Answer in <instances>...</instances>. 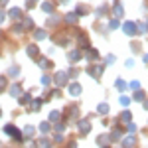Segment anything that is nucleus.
<instances>
[{"label":"nucleus","instance_id":"nucleus-1","mask_svg":"<svg viewBox=\"0 0 148 148\" xmlns=\"http://www.w3.org/2000/svg\"><path fill=\"white\" fill-rule=\"evenodd\" d=\"M4 130H6V134H10V136L14 138L16 142H22V134H20V130H18V128H14L12 125H8Z\"/></svg>","mask_w":148,"mask_h":148},{"label":"nucleus","instance_id":"nucleus-2","mask_svg":"<svg viewBox=\"0 0 148 148\" xmlns=\"http://www.w3.org/2000/svg\"><path fill=\"white\" fill-rule=\"evenodd\" d=\"M123 32H125L126 36H136V24L134 22H125L123 24Z\"/></svg>","mask_w":148,"mask_h":148},{"label":"nucleus","instance_id":"nucleus-3","mask_svg":"<svg viewBox=\"0 0 148 148\" xmlns=\"http://www.w3.org/2000/svg\"><path fill=\"white\" fill-rule=\"evenodd\" d=\"M123 148H136V138L132 136V134L125 136L123 138Z\"/></svg>","mask_w":148,"mask_h":148},{"label":"nucleus","instance_id":"nucleus-4","mask_svg":"<svg viewBox=\"0 0 148 148\" xmlns=\"http://www.w3.org/2000/svg\"><path fill=\"white\" fill-rule=\"evenodd\" d=\"M53 79H56V83L59 85V87H61V85H65V83H67V71H57Z\"/></svg>","mask_w":148,"mask_h":148},{"label":"nucleus","instance_id":"nucleus-5","mask_svg":"<svg viewBox=\"0 0 148 148\" xmlns=\"http://www.w3.org/2000/svg\"><path fill=\"white\" fill-rule=\"evenodd\" d=\"M81 91H83V89H81L79 83H71V85H69V95H71V97H79Z\"/></svg>","mask_w":148,"mask_h":148},{"label":"nucleus","instance_id":"nucleus-6","mask_svg":"<svg viewBox=\"0 0 148 148\" xmlns=\"http://www.w3.org/2000/svg\"><path fill=\"white\" fill-rule=\"evenodd\" d=\"M77 128H79L81 134H87V132L91 130V125H89V121H79V123H77Z\"/></svg>","mask_w":148,"mask_h":148},{"label":"nucleus","instance_id":"nucleus-7","mask_svg":"<svg viewBox=\"0 0 148 148\" xmlns=\"http://www.w3.org/2000/svg\"><path fill=\"white\" fill-rule=\"evenodd\" d=\"M87 73H89L91 77H99V75L103 73V67H101V65H97V67H93V65H91V67L87 69Z\"/></svg>","mask_w":148,"mask_h":148},{"label":"nucleus","instance_id":"nucleus-8","mask_svg":"<svg viewBox=\"0 0 148 148\" xmlns=\"http://www.w3.org/2000/svg\"><path fill=\"white\" fill-rule=\"evenodd\" d=\"M26 53H28L30 57H38L40 49H38V46H28V47H26Z\"/></svg>","mask_w":148,"mask_h":148},{"label":"nucleus","instance_id":"nucleus-9","mask_svg":"<svg viewBox=\"0 0 148 148\" xmlns=\"http://www.w3.org/2000/svg\"><path fill=\"white\" fill-rule=\"evenodd\" d=\"M10 95H12V97H20V95H22V87H20L18 83L12 85V87H10Z\"/></svg>","mask_w":148,"mask_h":148},{"label":"nucleus","instance_id":"nucleus-10","mask_svg":"<svg viewBox=\"0 0 148 148\" xmlns=\"http://www.w3.org/2000/svg\"><path fill=\"white\" fill-rule=\"evenodd\" d=\"M81 57H83V53H81L79 49H75V51H71V53H69V61H73V63H75V61H79Z\"/></svg>","mask_w":148,"mask_h":148},{"label":"nucleus","instance_id":"nucleus-11","mask_svg":"<svg viewBox=\"0 0 148 148\" xmlns=\"http://www.w3.org/2000/svg\"><path fill=\"white\" fill-rule=\"evenodd\" d=\"M8 14H10V18H14V20H20V18H22V10H20V8H12Z\"/></svg>","mask_w":148,"mask_h":148},{"label":"nucleus","instance_id":"nucleus-12","mask_svg":"<svg viewBox=\"0 0 148 148\" xmlns=\"http://www.w3.org/2000/svg\"><path fill=\"white\" fill-rule=\"evenodd\" d=\"M123 14H125L123 12V6L119 2H114V18H123Z\"/></svg>","mask_w":148,"mask_h":148},{"label":"nucleus","instance_id":"nucleus-13","mask_svg":"<svg viewBox=\"0 0 148 148\" xmlns=\"http://www.w3.org/2000/svg\"><path fill=\"white\" fill-rule=\"evenodd\" d=\"M97 113L99 114H107L109 113V105H107V103H101V105L97 107Z\"/></svg>","mask_w":148,"mask_h":148},{"label":"nucleus","instance_id":"nucleus-14","mask_svg":"<svg viewBox=\"0 0 148 148\" xmlns=\"http://www.w3.org/2000/svg\"><path fill=\"white\" fill-rule=\"evenodd\" d=\"M49 130H51V125H49V123H42V125H40V132H44V134H47V132H49Z\"/></svg>","mask_w":148,"mask_h":148},{"label":"nucleus","instance_id":"nucleus-15","mask_svg":"<svg viewBox=\"0 0 148 148\" xmlns=\"http://www.w3.org/2000/svg\"><path fill=\"white\" fill-rule=\"evenodd\" d=\"M42 69H47V67H51V61H47L46 57H40V63H38Z\"/></svg>","mask_w":148,"mask_h":148},{"label":"nucleus","instance_id":"nucleus-16","mask_svg":"<svg viewBox=\"0 0 148 148\" xmlns=\"http://www.w3.org/2000/svg\"><path fill=\"white\" fill-rule=\"evenodd\" d=\"M65 22L67 24H75L77 22V14H67V16H65Z\"/></svg>","mask_w":148,"mask_h":148},{"label":"nucleus","instance_id":"nucleus-17","mask_svg":"<svg viewBox=\"0 0 148 148\" xmlns=\"http://www.w3.org/2000/svg\"><path fill=\"white\" fill-rule=\"evenodd\" d=\"M87 57H89V59H97V57H99V51H97V49H87Z\"/></svg>","mask_w":148,"mask_h":148},{"label":"nucleus","instance_id":"nucleus-18","mask_svg":"<svg viewBox=\"0 0 148 148\" xmlns=\"http://www.w3.org/2000/svg\"><path fill=\"white\" fill-rule=\"evenodd\" d=\"M144 97H146V93H144V91H136V93H134V101H144Z\"/></svg>","mask_w":148,"mask_h":148},{"label":"nucleus","instance_id":"nucleus-19","mask_svg":"<svg viewBox=\"0 0 148 148\" xmlns=\"http://www.w3.org/2000/svg\"><path fill=\"white\" fill-rule=\"evenodd\" d=\"M42 8H44V12H53V4L51 2H44Z\"/></svg>","mask_w":148,"mask_h":148},{"label":"nucleus","instance_id":"nucleus-20","mask_svg":"<svg viewBox=\"0 0 148 148\" xmlns=\"http://www.w3.org/2000/svg\"><path fill=\"white\" fill-rule=\"evenodd\" d=\"M40 107H42V101L40 99H34L32 101V111H40Z\"/></svg>","mask_w":148,"mask_h":148},{"label":"nucleus","instance_id":"nucleus-21","mask_svg":"<svg viewBox=\"0 0 148 148\" xmlns=\"http://www.w3.org/2000/svg\"><path fill=\"white\" fill-rule=\"evenodd\" d=\"M22 28H26V30H30V28H34V22H32L30 18H26V20H24V24H22Z\"/></svg>","mask_w":148,"mask_h":148},{"label":"nucleus","instance_id":"nucleus-22","mask_svg":"<svg viewBox=\"0 0 148 148\" xmlns=\"http://www.w3.org/2000/svg\"><path fill=\"white\" fill-rule=\"evenodd\" d=\"M79 44H81V46H83V47H85V49L89 47V42H87V38H85V36H83V34L79 36Z\"/></svg>","mask_w":148,"mask_h":148},{"label":"nucleus","instance_id":"nucleus-23","mask_svg":"<svg viewBox=\"0 0 148 148\" xmlns=\"http://www.w3.org/2000/svg\"><path fill=\"white\" fill-rule=\"evenodd\" d=\"M130 119H132V114L128 113V111H125V113H123V116H121V121H125V123H130Z\"/></svg>","mask_w":148,"mask_h":148},{"label":"nucleus","instance_id":"nucleus-24","mask_svg":"<svg viewBox=\"0 0 148 148\" xmlns=\"http://www.w3.org/2000/svg\"><path fill=\"white\" fill-rule=\"evenodd\" d=\"M109 140H111V136H107V134H103V136H99V144H103V146H105V144H107Z\"/></svg>","mask_w":148,"mask_h":148},{"label":"nucleus","instance_id":"nucleus-25","mask_svg":"<svg viewBox=\"0 0 148 148\" xmlns=\"http://www.w3.org/2000/svg\"><path fill=\"white\" fill-rule=\"evenodd\" d=\"M46 38V32L44 30H36V40H44Z\"/></svg>","mask_w":148,"mask_h":148},{"label":"nucleus","instance_id":"nucleus-26","mask_svg":"<svg viewBox=\"0 0 148 148\" xmlns=\"http://www.w3.org/2000/svg\"><path fill=\"white\" fill-rule=\"evenodd\" d=\"M24 134H26V136H32V134H34V126H26V128H24Z\"/></svg>","mask_w":148,"mask_h":148},{"label":"nucleus","instance_id":"nucleus-27","mask_svg":"<svg viewBox=\"0 0 148 148\" xmlns=\"http://www.w3.org/2000/svg\"><path fill=\"white\" fill-rule=\"evenodd\" d=\"M119 101H121V105H123V107H128V103H130V99H128V97H125V95H123V97H121V99H119Z\"/></svg>","mask_w":148,"mask_h":148},{"label":"nucleus","instance_id":"nucleus-28","mask_svg":"<svg viewBox=\"0 0 148 148\" xmlns=\"http://www.w3.org/2000/svg\"><path fill=\"white\" fill-rule=\"evenodd\" d=\"M59 119V111H51V114H49V121H57Z\"/></svg>","mask_w":148,"mask_h":148},{"label":"nucleus","instance_id":"nucleus-29","mask_svg":"<svg viewBox=\"0 0 148 148\" xmlns=\"http://www.w3.org/2000/svg\"><path fill=\"white\" fill-rule=\"evenodd\" d=\"M49 83H51V77L49 75H44L42 77V85H49Z\"/></svg>","mask_w":148,"mask_h":148},{"label":"nucleus","instance_id":"nucleus-30","mask_svg":"<svg viewBox=\"0 0 148 148\" xmlns=\"http://www.w3.org/2000/svg\"><path fill=\"white\" fill-rule=\"evenodd\" d=\"M125 87H126V83H125V81H121V79L116 81V89H121V91H123Z\"/></svg>","mask_w":148,"mask_h":148},{"label":"nucleus","instance_id":"nucleus-31","mask_svg":"<svg viewBox=\"0 0 148 148\" xmlns=\"http://www.w3.org/2000/svg\"><path fill=\"white\" fill-rule=\"evenodd\" d=\"M6 89V77H0V91Z\"/></svg>","mask_w":148,"mask_h":148},{"label":"nucleus","instance_id":"nucleus-32","mask_svg":"<svg viewBox=\"0 0 148 148\" xmlns=\"http://www.w3.org/2000/svg\"><path fill=\"white\" fill-rule=\"evenodd\" d=\"M20 73V67H10V75L14 77V75H18Z\"/></svg>","mask_w":148,"mask_h":148},{"label":"nucleus","instance_id":"nucleus-33","mask_svg":"<svg viewBox=\"0 0 148 148\" xmlns=\"http://www.w3.org/2000/svg\"><path fill=\"white\" fill-rule=\"evenodd\" d=\"M128 132H134V130H136V125H134V123H128Z\"/></svg>","mask_w":148,"mask_h":148},{"label":"nucleus","instance_id":"nucleus-34","mask_svg":"<svg viewBox=\"0 0 148 148\" xmlns=\"http://www.w3.org/2000/svg\"><path fill=\"white\" fill-rule=\"evenodd\" d=\"M56 130H57V132H63V130H65V125H63V123H59V125L56 126Z\"/></svg>","mask_w":148,"mask_h":148},{"label":"nucleus","instance_id":"nucleus-35","mask_svg":"<svg viewBox=\"0 0 148 148\" xmlns=\"http://www.w3.org/2000/svg\"><path fill=\"white\" fill-rule=\"evenodd\" d=\"M26 6H28V8H34V6H36V0H26Z\"/></svg>","mask_w":148,"mask_h":148},{"label":"nucleus","instance_id":"nucleus-36","mask_svg":"<svg viewBox=\"0 0 148 148\" xmlns=\"http://www.w3.org/2000/svg\"><path fill=\"white\" fill-rule=\"evenodd\" d=\"M114 59H116L114 56H107V63H111V65H113V63H114Z\"/></svg>","mask_w":148,"mask_h":148},{"label":"nucleus","instance_id":"nucleus-37","mask_svg":"<svg viewBox=\"0 0 148 148\" xmlns=\"http://www.w3.org/2000/svg\"><path fill=\"white\" fill-rule=\"evenodd\" d=\"M20 103H22V105H26V103H30V97H28V95H26V97H22V99H20Z\"/></svg>","mask_w":148,"mask_h":148},{"label":"nucleus","instance_id":"nucleus-38","mask_svg":"<svg viewBox=\"0 0 148 148\" xmlns=\"http://www.w3.org/2000/svg\"><path fill=\"white\" fill-rule=\"evenodd\" d=\"M40 146H42V148H51V146H49V142H47V140H42V144H40Z\"/></svg>","mask_w":148,"mask_h":148},{"label":"nucleus","instance_id":"nucleus-39","mask_svg":"<svg viewBox=\"0 0 148 148\" xmlns=\"http://www.w3.org/2000/svg\"><path fill=\"white\" fill-rule=\"evenodd\" d=\"M130 87H132V89H138V87H140V83H138V81H132V83H130Z\"/></svg>","mask_w":148,"mask_h":148},{"label":"nucleus","instance_id":"nucleus-40","mask_svg":"<svg viewBox=\"0 0 148 148\" xmlns=\"http://www.w3.org/2000/svg\"><path fill=\"white\" fill-rule=\"evenodd\" d=\"M61 138H63V136H61V132H57V134H56V142H61Z\"/></svg>","mask_w":148,"mask_h":148},{"label":"nucleus","instance_id":"nucleus-41","mask_svg":"<svg viewBox=\"0 0 148 148\" xmlns=\"http://www.w3.org/2000/svg\"><path fill=\"white\" fill-rule=\"evenodd\" d=\"M116 26H119V22H116V20H113V22H111V30H114Z\"/></svg>","mask_w":148,"mask_h":148},{"label":"nucleus","instance_id":"nucleus-42","mask_svg":"<svg viewBox=\"0 0 148 148\" xmlns=\"http://www.w3.org/2000/svg\"><path fill=\"white\" fill-rule=\"evenodd\" d=\"M4 16H6V14H4V12L0 10V22H4Z\"/></svg>","mask_w":148,"mask_h":148},{"label":"nucleus","instance_id":"nucleus-43","mask_svg":"<svg viewBox=\"0 0 148 148\" xmlns=\"http://www.w3.org/2000/svg\"><path fill=\"white\" fill-rule=\"evenodd\" d=\"M8 4V0H0V6H6Z\"/></svg>","mask_w":148,"mask_h":148},{"label":"nucleus","instance_id":"nucleus-44","mask_svg":"<svg viewBox=\"0 0 148 148\" xmlns=\"http://www.w3.org/2000/svg\"><path fill=\"white\" fill-rule=\"evenodd\" d=\"M144 61H146V63H148V56H144Z\"/></svg>","mask_w":148,"mask_h":148},{"label":"nucleus","instance_id":"nucleus-45","mask_svg":"<svg viewBox=\"0 0 148 148\" xmlns=\"http://www.w3.org/2000/svg\"><path fill=\"white\" fill-rule=\"evenodd\" d=\"M144 107H146V109H148V101H144Z\"/></svg>","mask_w":148,"mask_h":148},{"label":"nucleus","instance_id":"nucleus-46","mask_svg":"<svg viewBox=\"0 0 148 148\" xmlns=\"http://www.w3.org/2000/svg\"><path fill=\"white\" fill-rule=\"evenodd\" d=\"M0 114H2V113H0Z\"/></svg>","mask_w":148,"mask_h":148}]
</instances>
